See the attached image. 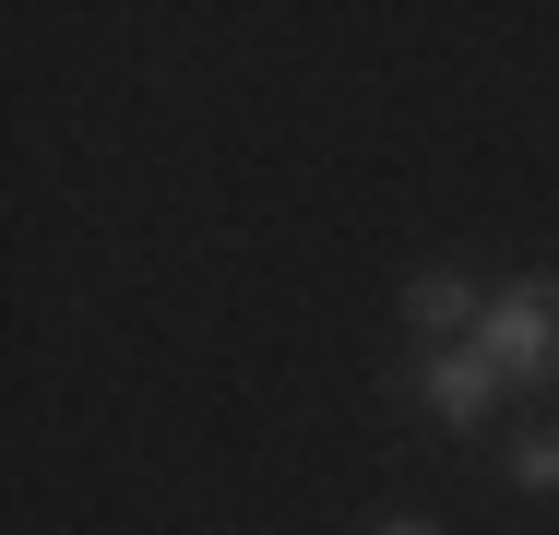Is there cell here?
<instances>
[{
  "label": "cell",
  "mask_w": 559,
  "mask_h": 535,
  "mask_svg": "<svg viewBox=\"0 0 559 535\" xmlns=\"http://www.w3.org/2000/svg\"><path fill=\"white\" fill-rule=\"evenodd\" d=\"M405 321H417L429 345H476V321H488V286H476L464 262H429V274H405Z\"/></svg>",
  "instance_id": "cell-3"
},
{
  "label": "cell",
  "mask_w": 559,
  "mask_h": 535,
  "mask_svg": "<svg viewBox=\"0 0 559 535\" xmlns=\"http://www.w3.org/2000/svg\"><path fill=\"white\" fill-rule=\"evenodd\" d=\"M405 393H417V405H429L441 428H488V405H500L512 381H500V369H488L476 345H429V357L405 369Z\"/></svg>",
  "instance_id": "cell-2"
},
{
  "label": "cell",
  "mask_w": 559,
  "mask_h": 535,
  "mask_svg": "<svg viewBox=\"0 0 559 535\" xmlns=\"http://www.w3.org/2000/svg\"><path fill=\"white\" fill-rule=\"evenodd\" d=\"M512 488H548L559 500V428H524L512 440Z\"/></svg>",
  "instance_id": "cell-4"
},
{
  "label": "cell",
  "mask_w": 559,
  "mask_h": 535,
  "mask_svg": "<svg viewBox=\"0 0 559 535\" xmlns=\"http://www.w3.org/2000/svg\"><path fill=\"white\" fill-rule=\"evenodd\" d=\"M476 357L512 381V393H536L559 381V274H512V286H488V321H476Z\"/></svg>",
  "instance_id": "cell-1"
},
{
  "label": "cell",
  "mask_w": 559,
  "mask_h": 535,
  "mask_svg": "<svg viewBox=\"0 0 559 535\" xmlns=\"http://www.w3.org/2000/svg\"><path fill=\"white\" fill-rule=\"evenodd\" d=\"M381 535H441V524H381Z\"/></svg>",
  "instance_id": "cell-5"
}]
</instances>
